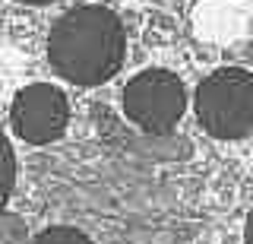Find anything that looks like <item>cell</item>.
I'll use <instances>...</instances> for the list:
<instances>
[{"mask_svg": "<svg viewBox=\"0 0 253 244\" xmlns=\"http://www.w3.org/2000/svg\"><path fill=\"white\" fill-rule=\"evenodd\" d=\"M244 241L253 244V209L247 212V225H244Z\"/></svg>", "mask_w": 253, "mask_h": 244, "instance_id": "cell-7", "label": "cell"}, {"mask_svg": "<svg viewBox=\"0 0 253 244\" xmlns=\"http://www.w3.org/2000/svg\"><path fill=\"white\" fill-rule=\"evenodd\" d=\"M196 117L215 140H244L253 133V73L244 67L212 70L196 86Z\"/></svg>", "mask_w": 253, "mask_h": 244, "instance_id": "cell-2", "label": "cell"}, {"mask_svg": "<svg viewBox=\"0 0 253 244\" xmlns=\"http://www.w3.org/2000/svg\"><path fill=\"white\" fill-rule=\"evenodd\" d=\"M13 184H16V155H13V146L6 140V133L0 130V209L10 200Z\"/></svg>", "mask_w": 253, "mask_h": 244, "instance_id": "cell-5", "label": "cell"}, {"mask_svg": "<svg viewBox=\"0 0 253 244\" xmlns=\"http://www.w3.org/2000/svg\"><path fill=\"white\" fill-rule=\"evenodd\" d=\"M187 89L177 73L152 67L124 86V114L149 133H168L184 117Z\"/></svg>", "mask_w": 253, "mask_h": 244, "instance_id": "cell-3", "label": "cell"}, {"mask_svg": "<svg viewBox=\"0 0 253 244\" xmlns=\"http://www.w3.org/2000/svg\"><path fill=\"white\" fill-rule=\"evenodd\" d=\"M29 244H95L85 232H79L73 225H54V228H44L38 232Z\"/></svg>", "mask_w": 253, "mask_h": 244, "instance_id": "cell-6", "label": "cell"}, {"mask_svg": "<svg viewBox=\"0 0 253 244\" xmlns=\"http://www.w3.org/2000/svg\"><path fill=\"white\" fill-rule=\"evenodd\" d=\"M10 121L19 140H26L32 146H44L63 137L70 121V101L63 96V89L51 83H32L26 89L16 92Z\"/></svg>", "mask_w": 253, "mask_h": 244, "instance_id": "cell-4", "label": "cell"}, {"mask_svg": "<svg viewBox=\"0 0 253 244\" xmlns=\"http://www.w3.org/2000/svg\"><path fill=\"white\" fill-rule=\"evenodd\" d=\"M126 29L114 10L101 3L73 6L47 35V60L60 80L73 86H101L121 70Z\"/></svg>", "mask_w": 253, "mask_h": 244, "instance_id": "cell-1", "label": "cell"}, {"mask_svg": "<svg viewBox=\"0 0 253 244\" xmlns=\"http://www.w3.org/2000/svg\"><path fill=\"white\" fill-rule=\"evenodd\" d=\"M19 3H29V6H44V3H54V0H19Z\"/></svg>", "mask_w": 253, "mask_h": 244, "instance_id": "cell-8", "label": "cell"}]
</instances>
